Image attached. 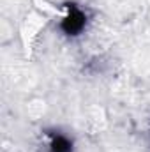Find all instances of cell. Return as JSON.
Here are the masks:
<instances>
[{
  "label": "cell",
  "instance_id": "obj_1",
  "mask_svg": "<svg viewBox=\"0 0 150 152\" xmlns=\"http://www.w3.org/2000/svg\"><path fill=\"white\" fill-rule=\"evenodd\" d=\"M64 16L58 21V30L64 37L67 39H78L81 37L88 25H90V14L87 7L76 4V2H66L64 4Z\"/></svg>",
  "mask_w": 150,
  "mask_h": 152
},
{
  "label": "cell",
  "instance_id": "obj_2",
  "mask_svg": "<svg viewBox=\"0 0 150 152\" xmlns=\"http://www.w3.org/2000/svg\"><path fill=\"white\" fill-rule=\"evenodd\" d=\"M46 152H74V140L60 129H46Z\"/></svg>",
  "mask_w": 150,
  "mask_h": 152
}]
</instances>
